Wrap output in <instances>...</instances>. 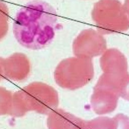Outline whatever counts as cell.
I'll list each match as a JSON object with an SVG mask.
<instances>
[{"mask_svg": "<svg viewBox=\"0 0 129 129\" xmlns=\"http://www.w3.org/2000/svg\"><path fill=\"white\" fill-rule=\"evenodd\" d=\"M57 14L49 3L34 0L27 3L17 12L13 31L18 42L32 50L43 48L54 38Z\"/></svg>", "mask_w": 129, "mask_h": 129, "instance_id": "cell-1", "label": "cell"}, {"mask_svg": "<svg viewBox=\"0 0 129 129\" xmlns=\"http://www.w3.org/2000/svg\"><path fill=\"white\" fill-rule=\"evenodd\" d=\"M92 17L100 34L119 33L129 28V19L118 0H99L94 6Z\"/></svg>", "mask_w": 129, "mask_h": 129, "instance_id": "cell-3", "label": "cell"}, {"mask_svg": "<svg viewBox=\"0 0 129 129\" xmlns=\"http://www.w3.org/2000/svg\"><path fill=\"white\" fill-rule=\"evenodd\" d=\"M9 11L7 5L0 1V40L7 35L9 30Z\"/></svg>", "mask_w": 129, "mask_h": 129, "instance_id": "cell-6", "label": "cell"}, {"mask_svg": "<svg viewBox=\"0 0 129 129\" xmlns=\"http://www.w3.org/2000/svg\"><path fill=\"white\" fill-rule=\"evenodd\" d=\"M13 93L3 87H0V115H10Z\"/></svg>", "mask_w": 129, "mask_h": 129, "instance_id": "cell-5", "label": "cell"}, {"mask_svg": "<svg viewBox=\"0 0 129 129\" xmlns=\"http://www.w3.org/2000/svg\"><path fill=\"white\" fill-rule=\"evenodd\" d=\"M5 78L15 82L25 80L31 70L29 59L20 52L13 53L4 60Z\"/></svg>", "mask_w": 129, "mask_h": 129, "instance_id": "cell-4", "label": "cell"}, {"mask_svg": "<svg viewBox=\"0 0 129 129\" xmlns=\"http://www.w3.org/2000/svg\"><path fill=\"white\" fill-rule=\"evenodd\" d=\"M123 6L125 12L129 19V0H125Z\"/></svg>", "mask_w": 129, "mask_h": 129, "instance_id": "cell-8", "label": "cell"}, {"mask_svg": "<svg viewBox=\"0 0 129 129\" xmlns=\"http://www.w3.org/2000/svg\"><path fill=\"white\" fill-rule=\"evenodd\" d=\"M58 103V94L52 87L32 82L13 93L10 115L22 117L32 111L48 115L57 108Z\"/></svg>", "mask_w": 129, "mask_h": 129, "instance_id": "cell-2", "label": "cell"}, {"mask_svg": "<svg viewBox=\"0 0 129 129\" xmlns=\"http://www.w3.org/2000/svg\"><path fill=\"white\" fill-rule=\"evenodd\" d=\"M4 58L0 57V82L5 78L4 67Z\"/></svg>", "mask_w": 129, "mask_h": 129, "instance_id": "cell-7", "label": "cell"}]
</instances>
